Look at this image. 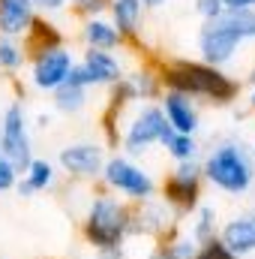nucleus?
Instances as JSON below:
<instances>
[{"instance_id":"f257e3e1","label":"nucleus","mask_w":255,"mask_h":259,"mask_svg":"<svg viewBox=\"0 0 255 259\" xmlns=\"http://www.w3.org/2000/svg\"><path fill=\"white\" fill-rule=\"evenodd\" d=\"M156 72L165 91L186 94L189 100H201L210 106H234L240 100V81L231 78L225 69L210 66L204 61H189V58H168L156 61Z\"/></svg>"},{"instance_id":"f3484780","label":"nucleus","mask_w":255,"mask_h":259,"mask_svg":"<svg viewBox=\"0 0 255 259\" xmlns=\"http://www.w3.org/2000/svg\"><path fill=\"white\" fill-rule=\"evenodd\" d=\"M81 42H84V49H96V52H117L123 46V39L114 30V24L108 21V15L84 18L81 21Z\"/></svg>"},{"instance_id":"7c9ffc66","label":"nucleus","mask_w":255,"mask_h":259,"mask_svg":"<svg viewBox=\"0 0 255 259\" xmlns=\"http://www.w3.org/2000/svg\"><path fill=\"white\" fill-rule=\"evenodd\" d=\"M33 3V9L39 12V15H60V12H66L69 9V0H30Z\"/></svg>"},{"instance_id":"4c0bfd02","label":"nucleus","mask_w":255,"mask_h":259,"mask_svg":"<svg viewBox=\"0 0 255 259\" xmlns=\"http://www.w3.org/2000/svg\"><path fill=\"white\" fill-rule=\"evenodd\" d=\"M252 157H255V145H252Z\"/></svg>"},{"instance_id":"e433bc0d","label":"nucleus","mask_w":255,"mask_h":259,"mask_svg":"<svg viewBox=\"0 0 255 259\" xmlns=\"http://www.w3.org/2000/svg\"><path fill=\"white\" fill-rule=\"evenodd\" d=\"M249 84L255 88V66H252V72H249Z\"/></svg>"},{"instance_id":"9d476101","label":"nucleus","mask_w":255,"mask_h":259,"mask_svg":"<svg viewBox=\"0 0 255 259\" xmlns=\"http://www.w3.org/2000/svg\"><path fill=\"white\" fill-rule=\"evenodd\" d=\"M27 66H30V84L42 94H54L66 81L69 69L75 66V55L69 46H57V49H45L27 58Z\"/></svg>"},{"instance_id":"f03ea898","label":"nucleus","mask_w":255,"mask_h":259,"mask_svg":"<svg viewBox=\"0 0 255 259\" xmlns=\"http://www.w3.org/2000/svg\"><path fill=\"white\" fill-rule=\"evenodd\" d=\"M201 178L225 196H246L255 184V157L252 148L237 139L225 136L207 148V154L198 160Z\"/></svg>"},{"instance_id":"4be33fe9","label":"nucleus","mask_w":255,"mask_h":259,"mask_svg":"<svg viewBox=\"0 0 255 259\" xmlns=\"http://www.w3.org/2000/svg\"><path fill=\"white\" fill-rule=\"evenodd\" d=\"M57 166L51 163V160H45V157H33L30 163H27V169H24V181L30 184V190L33 193H45V190H51L54 184H57Z\"/></svg>"},{"instance_id":"0eeeda50","label":"nucleus","mask_w":255,"mask_h":259,"mask_svg":"<svg viewBox=\"0 0 255 259\" xmlns=\"http://www.w3.org/2000/svg\"><path fill=\"white\" fill-rule=\"evenodd\" d=\"M0 154L18 172H24L27 163L33 160L30 124H27V112H24V103L21 100H12L3 109V118H0Z\"/></svg>"},{"instance_id":"c85d7f7f","label":"nucleus","mask_w":255,"mask_h":259,"mask_svg":"<svg viewBox=\"0 0 255 259\" xmlns=\"http://www.w3.org/2000/svg\"><path fill=\"white\" fill-rule=\"evenodd\" d=\"M195 12L201 15V21H216V18H222L225 6H222V0H195Z\"/></svg>"},{"instance_id":"7ed1b4c3","label":"nucleus","mask_w":255,"mask_h":259,"mask_svg":"<svg viewBox=\"0 0 255 259\" xmlns=\"http://www.w3.org/2000/svg\"><path fill=\"white\" fill-rule=\"evenodd\" d=\"M129 220H132V205L108 190H96L87 199V208L78 220L81 238L87 247L102 250V247H117L126 244L129 238Z\"/></svg>"},{"instance_id":"423d86ee","label":"nucleus","mask_w":255,"mask_h":259,"mask_svg":"<svg viewBox=\"0 0 255 259\" xmlns=\"http://www.w3.org/2000/svg\"><path fill=\"white\" fill-rule=\"evenodd\" d=\"M201 187H204L201 163L192 160V163H174V169L162 178L159 193H162V202L177 217H186L201 205Z\"/></svg>"},{"instance_id":"a211bd4d","label":"nucleus","mask_w":255,"mask_h":259,"mask_svg":"<svg viewBox=\"0 0 255 259\" xmlns=\"http://www.w3.org/2000/svg\"><path fill=\"white\" fill-rule=\"evenodd\" d=\"M21 46H24V55H27V58H33L36 52L66 46V39H63V30H60L48 15H36V18H33V24H30V30L24 33Z\"/></svg>"},{"instance_id":"5701e85b","label":"nucleus","mask_w":255,"mask_h":259,"mask_svg":"<svg viewBox=\"0 0 255 259\" xmlns=\"http://www.w3.org/2000/svg\"><path fill=\"white\" fill-rule=\"evenodd\" d=\"M159 148H162L174 163H192V160L201 157V145H198V139H195V136H186V133H174V130L162 139Z\"/></svg>"},{"instance_id":"72a5a7b5","label":"nucleus","mask_w":255,"mask_h":259,"mask_svg":"<svg viewBox=\"0 0 255 259\" xmlns=\"http://www.w3.org/2000/svg\"><path fill=\"white\" fill-rule=\"evenodd\" d=\"M165 3H168V0H141V6H144V9H162Z\"/></svg>"},{"instance_id":"aec40b11","label":"nucleus","mask_w":255,"mask_h":259,"mask_svg":"<svg viewBox=\"0 0 255 259\" xmlns=\"http://www.w3.org/2000/svg\"><path fill=\"white\" fill-rule=\"evenodd\" d=\"M126 81L135 94V103H159L162 97V81H159V72H156V64H141L138 69L126 72Z\"/></svg>"},{"instance_id":"a878e982","label":"nucleus","mask_w":255,"mask_h":259,"mask_svg":"<svg viewBox=\"0 0 255 259\" xmlns=\"http://www.w3.org/2000/svg\"><path fill=\"white\" fill-rule=\"evenodd\" d=\"M222 21L246 42L255 39V9H225L222 12Z\"/></svg>"},{"instance_id":"6ab92c4d","label":"nucleus","mask_w":255,"mask_h":259,"mask_svg":"<svg viewBox=\"0 0 255 259\" xmlns=\"http://www.w3.org/2000/svg\"><path fill=\"white\" fill-rule=\"evenodd\" d=\"M195 250H198V244L189 238V232H183L180 223H177L162 238H156V244L150 250V259H195Z\"/></svg>"},{"instance_id":"ddd939ff","label":"nucleus","mask_w":255,"mask_h":259,"mask_svg":"<svg viewBox=\"0 0 255 259\" xmlns=\"http://www.w3.org/2000/svg\"><path fill=\"white\" fill-rule=\"evenodd\" d=\"M219 241H222L231 253H237L240 259L255 253V205L237 211L234 217H228V220L219 226Z\"/></svg>"},{"instance_id":"c9c22d12","label":"nucleus","mask_w":255,"mask_h":259,"mask_svg":"<svg viewBox=\"0 0 255 259\" xmlns=\"http://www.w3.org/2000/svg\"><path fill=\"white\" fill-rule=\"evenodd\" d=\"M36 124H39V127L45 130L48 124H51V118H48V115H39V118H36Z\"/></svg>"},{"instance_id":"9b49d317","label":"nucleus","mask_w":255,"mask_h":259,"mask_svg":"<svg viewBox=\"0 0 255 259\" xmlns=\"http://www.w3.org/2000/svg\"><path fill=\"white\" fill-rule=\"evenodd\" d=\"M174 226H177V214L162 199H147L141 205H132L129 235H141V238H153L156 241Z\"/></svg>"},{"instance_id":"cd10ccee","label":"nucleus","mask_w":255,"mask_h":259,"mask_svg":"<svg viewBox=\"0 0 255 259\" xmlns=\"http://www.w3.org/2000/svg\"><path fill=\"white\" fill-rule=\"evenodd\" d=\"M195 259H240V256H237V253H231V250L219 241V235H216V238H210V241L198 244Z\"/></svg>"},{"instance_id":"c756f323","label":"nucleus","mask_w":255,"mask_h":259,"mask_svg":"<svg viewBox=\"0 0 255 259\" xmlns=\"http://www.w3.org/2000/svg\"><path fill=\"white\" fill-rule=\"evenodd\" d=\"M18 175H21V172H18V169H15V166L3 157V154H0V193H9V190L15 187Z\"/></svg>"},{"instance_id":"4468645a","label":"nucleus","mask_w":255,"mask_h":259,"mask_svg":"<svg viewBox=\"0 0 255 259\" xmlns=\"http://www.w3.org/2000/svg\"><path fill=\"white\" fill-rule=\"evenodd\" d=\"M87 78H90V88H111L117 84L123 75H126V66L123 61L114 55V52H96V49H84L81 61Z\"/></svg>"},{"instance_id":"2eb2a0df","label":"nucleus","mask_w":255,"mask_h":259,"mask_svg":"<svg viewBox=\"0 0 255 259\" xmlns=\"http://www.w3.org/2000/svg\"><path fill=\"white\" fill-rule=\"evenodd\" d=\"M108 21L120 33L123 46H138L141 42V27H144V6L141 0H111L108 3Z\"/></svg>"},{"instance_id":"473e14b6","label":"nucleus","mask_w":255,"mask_h":259,"mask_svg":"<svg viewBox=\"0 0 255 259\" xmlns=\"http://www.w3.org/2000/svg\"><path fill=\"white\" fill-rule=\"evenodd\" d=\"M225 9H255V0H222Z\"/></svg>"},{"instance_id":"6e6552de","label":"nucleus","mask_w":255,"mask_h":259,"mask_svg":"<svg viewBox=\"0 0 255 259\" xmlns=\"http://www.w3.org/2000/svg\"><path fill=\"white\" fill-rule=\"evenodd\" d=\"M105 145L99 142H90V139H81V142H69L57 151V172H63L69 181H78V184H93L99 181L102 175V166H105Z\"/></svg>"},{"instance_id":"2f4dec72","label":"nucleus","mask_w":255,"mask_h":259,"mask_svg":"<svg viewBox=\"0 0 255 259\" xmlns=\"http://www.w3.org/2000/svg\"><path fill=\"white\" fill-rule=\"evenodd\" d=\"M96 259H126V244H117V247H102V250H93Z\"/></svg>"},{"instance_id":"39448f33","label":"nucleus","mask_w":255,"mask_h":259,"mask_svg":"<svg viewBox=\"0 0 255 259\" xmlns=\"http://www.w3.org/2000/svg\"><path fill=\"white\" fill-rule=\"evenodd\" d=\"M99 184H102V190L120 196L129 205H141L147 199H156V190H159L156 178L141 163H135L132 157L120 154V151H114V154L105 157Z\"/></svg>"},{"instance_id":"dca6fc26","label":"nucleus","mask_w":255,"mask_h":259,"mask_svg":"<svg viewBox=\"0 0 255 259\" xmlns=\"http://www.w3.org/2000/svg\"><path fill=\"white\" fill-rule=\"evenodd\" d=\"M36 15L39 12L33 9L30 0H0V33L12 39H24Z\"/></svg>"},{"instance_id":"bb28decb","label":"nucleus","mask_w":255,"mask_h":259,"mask_svg":"<svg viewBox=\"0 0 255 259\" xmlns=\"http://www.w3.org/2000/svg\"><path fill=\"white\" fill-rule=\"evenodd\" d=\"M108 3H111V0H69V9L84 21V18L105 15V12H108Z\"/></svg>"},{"instance_id":"1a4fd4ad","label":"nucleus","mask_w":255,"mask_h":259,"mask_svg":"<svg viewBox=\"0 0 255 259\" xmlns=\"http://www.w3.org/2000/svg\"><path fill=\"white\" fill-rule=\"evenodd\" d=\"M198 61H204V64L210 66H219V69H225V66L234 61V55H237V49L243 46V39L222 21V18H216V21H204L201 27H198Z\"/></svg>"},{"instance_id":"b1692460","label":"nucleus","mask_w":255,"mask_h":259,"mask_svg":"<svg viewBox=\"0 0 255 259\" xmlns=\"http://www.w3.org/2000/svg\"><path fill=\"white\" fill-rule=\"evenodd\" d=\"M51 103H54V109H57L60 115H66V118H69V115H78V112L87 109V91L63 81V84L51 94Z\"/></svg>"},{"instance_id":"20e7f679","label":"nucleus","mask_w":255,"mask_h":259,"mask_svg":"<svg viewBox=\"0 0 255 259\" xmlns=\"http://www.w3.org/2000/svg\"><path fill=\"white\" fill-rule=\"evenodd\" d=\"M117 121L123 124L117 130V151L132 160L162 145V139L171 133L159 103H132Z\"/></svg>"},{"instance_id":"412c9836","label":"nucleus","mask_w":255,"mask_h":259,"mask_svg":"<svg viewBox=\"0 0 255 259\" xmlns=\"http://www.w3.org/2000/svg\"><path fill=\"white\" fill-rule=\"evenodd\" d=\"M189 217H192L189 238L195 241V244H204V241H210V238L219 235V214H216L213 205H204V202H201Z\"/></svg>"},{"instance_id":"f704fd0d","label":"nucleus","mask_w":255,"mask_h":259,"mask_svg":"<svg viewBox=\"0 0 255 259\" xmlns=\"http://www.w3.org/2000/svg\"><path fill=\"white\" fill-rule=\"evenodd\" d=\"M246 109H249V112H252V115H255V88H252V94L246 97Z\"/></svg>"},{"instance_id":"393cba45","label":"nucleus","mask_w":255,"mask_h":259,"mask_svg":"<svg viewBox=\"0 0 255 259\" xmlns=\"http://www.w3.org/2000/svg\"><path fill=\"white\" fill-rule=\"evenodd\" d=\"M24 64H27V55H24L21 39H12V36L0 33V72L15 75V72H21Z\"/></svg>"},{"instance_id":"f8f14e48","label":"nucleus","mask_w":255,"mask_h":259,"mask_svg":"<svg viewBox=\"0 0 255 259\" xmlns=\"http://www.w3.org/2000/svg\"><path fill=\"white\" fill-rule=\"evenodd\" d=\"M159 109L168 121V127L174 133H186L195 136L201 127V112H198V103L189 100L186 94H177V91H162L159 97Z\"/></svg>"}]
</instances>
